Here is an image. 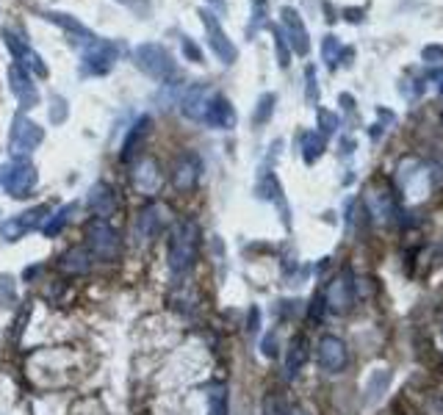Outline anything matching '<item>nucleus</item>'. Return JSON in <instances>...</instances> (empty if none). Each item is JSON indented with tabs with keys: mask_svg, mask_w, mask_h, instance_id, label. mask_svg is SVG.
Masks as SVG:
<instances>
[{
	"mask_svg": "<svg viewBox=\"0 0 443 415\" xmlns=\"http://www.w3.org/2000/svg\"><path fill=\"white\" fill-rule=\"evenodd\" d=\"M197 249H199V227H197V222H191V219L177 222L175 230H172V238H169V249H166L169 271L175 277H183L186 271H191V266L197 260Z\"/></svg>",
	"mask_w": 443,
	"mask_h": 415,
	"instance_id": "1",
	"label": "nucleus"
},
{
	"mask_svg": "<svg viewBox=\"0 0 443 415\" xmlns=\"http://www.w3.org/2000/svg\"><path fill=\"white\" fill-rule=\"evenodd\" d=\"M133 61H136V67H139L147 78H153V80H158V83H164V86H169L172 78L177 75V67H175L172 53H169L164 45H158V42H142V45L133 50Z\"/></svg>",
	"mask_w": 443,
	"mask_h": 415,
	"instance_id": "2",
	"label": "nucleus"
},
{
	"mask_svg": "<svg viewBox=\"0 0 443 415\" xmlns=\"http://www.w3.org/2000/svg\"><path fill=\"white\" fill-rule=\"evenodd\" d=\"M36 180H39V172L28 158H12L9 164L0 166V186L6 188L12 199L31 197L36 188Z\"/></svg>",
	"mask_w": 443,
	"mask_h": 415,
	"instance_id": "3",
	"label": "nucleus"
},
{
	"mask_svg": "<svg viewBox=\"0 0 443 415\" xmlns=\"http://www.w3.org/2000/svg\"><path fill=\"white\" fill-rule=\"evenodd\" d=\"M86 244H89L86 249L91 252V258H100V260H117L122 252L120 233L105 219H94L86 225Z\"/></svg>",
	"mask_w": 443,
	"mask_h": 415,
	"instance_id": "4",
	"label": "nucleus"
},
{
	"mask_svg": "<svg viewBox=\"0 0 443 415\" xmlns=\"http://www.w3.org/2000/svg\"><path fill=\"white\" fill-rule=\"evenodd\" d=\"M45 142V128H39L34 120H28L23 111L12 120L9 131V150L14 158H28L39 144Z\"/></svg>",
	"mask_w": 443,
	"mask_h": 415,
	"instance_id": "5",
	"label": "nucleus"
},
{
	"mask_svg": "<svg viewBox=\"0 0 443 415\" xmlns=\"http://www.w3.org/2000/svg\"><path fill=\"white\" fill-rule=\"evenodd\" d=\"M197 14H199V20H202V25H205V34H208V47L213 50V56H216L222 64H225V67L236 64L239 50H236V45H233V39L225 34V28H222L219 17H216L210 9H199Z\"/></svg>",
	"mask_w": 443,
	"mask_h": 415,
	"instance_id": "6",
	"label": "nucleus"
},
{
	"mask_svg": "<svg viewBox=\"0 0 443 415\" xmlns=\"http://www.w3.org/2000/svg\"><path fill=\"white\" fill-rule=\"evenodd\" d=\"M0 36H3V45L9 47V53L14 56V64L23 67L31 78H34V75H36V78H47V75H50L45 58H42L28 42H23L12 28H0Z\"/></svg>",
	"mask_w": 443,
	"mask_h": 415,
	"instance_id": "7",
	"label": "nucleus"
},
{
	"mask_svg": "<svg viewBox=\"0 0 443 415\" xmlns=\"http://www.w3.org/2000/svg\"><path fill=\"white\" fill-rule=\"evenodd\" d=\"M120 58V47L111 42V39H91L83 47V72L86 75H108L114 69Z\"/></svg>",
	"mask_w": 443,
	"mask_h": 415,
	"instance_id": "8",
	"label": "nucleus"
},
{
	"mask_svg": "<svg viewBox=\"0 0 443 415\" xmlns=\"http://www.w3.org/2000/svg\"><path fill=\"white\" fill-rule=\"evenodd\" d=\"M47 214H50L47 205L28 208V211H23V214H17V216H12V219H6L3 225H0V236H3L6 241H20L25 233H31V230H36L39 225H45Z\"/></svg>",
	"mask_w": 443,
	"mask_h": 415,
	"instance_id": "9",
	"label": "nucleus"
},
{
	"mask_svg": "<svg viewBox=\"0 0 443 415\" xmlns=\"http://www.w3.org/2000/svg\"><path fill=\"white\" fill-rule=\"evenodd\" d=\"M9 89H12V94H14V100L20 102V111L25 114V111H31V109H36L39 106V89H36V83H34V78L23 69V67H17L14 61L9 64Z\"/></svg>",
	"mask_w": 443,
	"mask_h": 415,
	"instance_id": "10",
	"label": "nucleus"
},
{
	"mask_svg": "<svg viewBox=\"0 0 443 415\" xmlns=\"http://www.w3.org/2000/svg\"><path fill=\"white\" fill-rule=\"evenodd\" d=\"M316 357H318V366L327 374H341L347 368V363H349V349L338 335H324L318 341Z\"/></svg>",
	"mask_w": 443,
	"mask_h": 415,
	"instance_id": "11",
	"label": "nucleus"
},
{
	"mask_svg": "<svg viewBox=\"0 0 443 415\" xmlns=\"http://www.w3.org/2000/svg\"><path fill=\"white\" fill-rule=\"evenodd\" d=\"M280 23H283V36H285L288 47L296 56H307L310 53V36H307V28H305L299 12L291 9V6H283L280 9Z\"/></svg>",
	"mask_w": 443,
	"mask_h": 415,
	"instance_id": "12",
	"label": "nucleus"
},
{
	"mask_svg": "<svg viewBox=\"0 0 443 415\" xmlns=\"http://www.w3.org/2000/svg\"><path fill=\"white\" fill-rule=\"evenodd\" d=\"M202 122L213 131H230L236 125V109L230 106L225 94H210L202 111Z\"/></svg>",
	"mask_w": 443,
	"mask_h": 415,
	"instance_id": "13",
	"label": "nucleus"
},
{
	"mask_svg": "<svg viewBox=\"0 0 443 415\" xmlns=\"http://www.w3.org/2000/svg\"><path fill=\"white\" fill-rule=\"evenodd\" d=\"M199 172H202L199 155L191 153V150H183L172 164V186L177 191H191L197 186V180H199Z\"/></svg>",
	"mask_w": 443,
	"mask_h": 415,
	"instance_id": "14",
	"label": "nucleus"
},
{
	"mask_svg": "<svg viewBox=\"0 0 443 415\" xmlns=\"http://www.w3.org/2000/svg\"><path fill=\"white\" fill-rule=\"evenodd\" d=\"M164 222H166V216H164V208H161V205H155V202L144 205L142 211H139V216H136V225H133L136 241H139V244L153 241V238L164 230Z\"/></svg>",
	"mask_w": 443,
	"mask_h": 415,
	"instance_id": "15",
	"label": "nucleus"
},
{
	"mask_svg": "<svg viewBox=\"0 0 443 415\" xmlns=\"http://www.w3.org/2000/svg\"><path fill=\"white\" fill-rule=\"evenodd\" d=\"M86 208L97 216V219H105V216H111L117 211V191L111 188L105 180H100V183H94L91 188H89V194H86Z\"/></svg>",
	"mask_w": 443,
	"mask_h": 415,
	"instance_id": "16",
	"label": "nucleus"
},
{
	"mask_svg": "<svg viewBox=\"0 0 443 415\" xmlns=\"http://www.w3.org/2000/svg\"><path fill=\"white\" fill-rule=\"evenodd\" d=\"M150 128H153V120H150L147 114L139 117V120L128 128L125 142H122V153H120V158H122L125 164H131V161L142 153V147H144V142H147V136H150Z\"/></svg>",
	"mask_w": 443,
	"mask_h": 415,
	"instance_id": "17",
	"label": "nucleus"
},
{
	"mask_svg": "<svg viewBox=\"0 0 443 415\" xmlns=\"http://www.w3.org/2000/svg\"><path fill=\"white\" fill-rule=\"evenodd\" d=\"M131 177H133V186H136L142 194H155V191L161 188V183H164V175H161V166H158L155 158H142V161L133 166Z\"/></svg>",
	"mask_w": 443,
	"mask_h": 415,
	"instance_id": "18",
	"label": "nucleus"
},
{
	"mask_svg": "<svg viewBox=\"0 0 443 415\" xmlns=\"http://www.w3.org/2000/svg\"><path fill=\"white\" fill-rule=\"evenodd\" d=\"M208 97H210V91H208L202 83L188 86V89L183 91L180 102H177L180 111H183V117H186V120H191V122H202V111H205Z\"/></svg>",
	"mask_w": 443,
	"mask_h": 415,
	"instance_id": "19",
	"label": "nucleus"
},
{
	"mask_svg": "<svg viewBox=\"0 0 443 415\" xmlns=\"http://www.w3.org/2000/svg\"><path fill=\"white\" fill-rule=\"evenodd\" d=\"M42 17L47 20V23H53V25H58L61 31H67L69 36H78L80 42H91L94 39V34L78 20V17H72V14H67V12H56V9H47V12H42Z\"/></svg>",
	"mask_w": 443,
	"mask_h": 415,
	"instance_id": "20",
	"label": "nucleus"
},
{
	"mask_svg": "<svg viewBox=\"0 0 443 415\" xmlns=\"http://www.w3.org/2000/svg\"><path fill=\"white\" fill-rule=\"evenodd\" d=\"M324 302H327L329 310H336V313H344V310L349 307V302H352V282H349L347 277L332 280V285H329Z\"/></svg>",
	"mask_w": 443,
	"mask_h": 415,
	"instance_id": "21",
	"label": "nucleus"
},
{
	"mask_svg": "<svg viewBox=\"0 0 443 415\" xmlns=\"http://www.w3.org/2000/svg\"><path fill=\"white\" fill-rule=\"evenodd\" d=\"M58 266L67 274H86L91 269V252L86 247H72V249H67L61 255V263Z\"/></svg>",
	"mask_w": 443,
	"mask_h": 415,
	"instance_id": "22",
	"label": "nucleus"
},
{
	"mask_svg": "<svg viewBox=\"0 0 443 415\" xmlns=\"http://www.w3.org/2000/svg\"><path fill=\"white\" fill-rule=\"evenodd\" d=\"M305 363H307V341H305L302 335H296V338L288 344V352H285V377L294 379V377L302 371Z\"/></svg>",
	"mask_w": 443,
	"mask_h": 415,
	"instance_id": "23",
	"label": "nucleus"
},
{
	"mask_svg": "<svg viewBox=\"0 0 443 415\" xmlns=\"http://www.w3.org/2000/svg\"><path fill=\"white\" fill-rule=\"evenodd\" d=\"M299 150H302V161L305 164H316L324 155V150H327V139L318 131H307L299 139Z\"/></svg>",
	"mask_w": 443,
	"mask_h": 415,
	"instance_id": "24",
	"label": "nucleus"
},
{
	"mask_svg": "<svg viewBox=\"0 0 443 415\" xmlns=\"http://www.w3.org/2000/svg\"><path fill=\"white\" fill-rule=\"evenodd\" d=\"M78 211V205L75 202H69V205H64V208H58V211H53L47 219H45V225H42V233L47 236V238H56L64 227H67V222H69V216Z\"/></svg>",
	"mask_w": 443,
	"mask_h": 415,
	"instance_id": "25",
	"label": "nucleus"
},
{
	"mask_svg": "<svg viewBox=\"0 0 443 415\" xmlns=\"http://www.w3.org/2000/svg\"><path fill=\"white\" fill-rule=\"evenodd\" d=\"M258 197L261 199H272V202H283V186H280V180L269 172V169H263V175H261V180H258Z\"/></svg>",
	"mask_w": 443,
	"mask_h": 415,
	"instance_id": "26",
	"label": "nucleus"
},
{
	"mask_svg": "<svg viewBox=\"0 0 443 415\" xmlns=\"http://www.w3.org/2000/svg\"><path fill=\"white\" fill-rule=\"evenodd\" d=\"M321 56H324V61H327L329 67H338V64H341L347 56H352V50H347V47L338 42V36H324Z\"/></svg>",
	"mask_w": 443,
	"mask_h": 415,
	"instance_id": "27",
	"label": "nucleus"
},
{
	"mask_svg": "<svg viewBox=\"0 0 443 415\" xmlns=\"http://www.w3.org/2000/svg\"><path fill=\"white\" fill-rule=\"evenodd\" d=\"M388 385H391V371H377V374H371V379H369V385H366V401H369V404L380 401V399L385 396Z\"/></svg>",
	"mask_w": 443,
	"mask_h": 415,
	"instance_id": "28",
	"label": "nucleus"
},
{
	"mask_svg": "<svg viewBox=\"0 0 443 415\" xmlns=\"http://www.w3.org/2000/svg\"><path fill=\"white\" fill-rule=\"evenodd\" d=\"M274 102H277V97H274L272 91H266V94L258 97V106H255V114H252V125H255V128H258V125H266V122L272 120V114H274Z\"/></svg>",
	"mask_w": 443,
	"mask_h": 415,
	"instance_id": "29",
	"label": "nucleus"
},
{
	"mask_svg": "<svg viewBox=\"0 0 443 415\" xmlns=\"http://www.w3.org/2000/svg\"><path fill=\"white\" fill-rule=\"evenodd\" d=\"M208 415H228V390H225V385H210Z\"/></svg>",
	"mask_w": 443,
	"mask_h": 415,
	"instance_id": "30",
	"label": "nucleus"
},
{
	"mask_svg": "<svg viewBox=\"0 0 443 415\" xmlns=\"http://www.w3.org/2000/svg\"><path fill=\"white\" fill-rule=\"evenodd\" d=\"M67 120H69V106H67V100L58 97V94H53V97H50V122H53V125H64Z\"/></svg>",
	"mask_w": 443,
	"mask_h": 415,
	"instance_id": "31",
	"label": "nucleus"
},
{
	"mask_svg": "<svg viewBox=\"0 0 443 415\" xmlns=\"http://www.w3.org/2000/svg\"><path fill=\"white\" fill-rule=\"evenodd\" d=\"M272 34H274V53H277V61H280V67H288V64H291V47H288V42H285V36H283L280 28H272Z\"/></svg>",
	"mask_w": 443,
	"mask_h": 415,
	"instance_id": "32",
	"label": "nucleus"
},
{
	"mask_svg": "<svg viewBox=\"0 0 443 415\" xmlns=\"http://www.w3.org/2000/svg\"><path fill=\"white\" fill-rule=\"evenodd\" d=\"M336 131H338V117L332 114V111H327V109H318V133L327 139Z\"/></svg>",
	"mask_w": 443,
	"mask_h": 415,
	"instance_id": "33",
	"label": "nucleus"
},
{
	"mask_svg": "<svg viewBox=\"0 0 443 415\" xmlns=\"http://www.w3.org/2000/svg\"><path fill=\"white\" fill-rule=\"evenodd\" d=\"M17 291H14V277L0 274V304H14Z\"/></svg>",
	"mask_w": 443,
	"mask_h": 415,
	"instance_id": "34",
	"label": "nucleus"
},
{
	"mask_svg": "<svg viewBox=\"0 0 443 415\" xmlns=\"http://www.w3.org/2000/svg\"><path fill=\"white\" fill-rule=\"evenodd\" d=\"M180 47H183V56H186L191 64H202V50L197 47V42H194V39L183 36V39H180Z\"/></svg>",
	"mask_w": 443,
	"mask_h": 415,
	"instance_id": "35",
	"label": "nucleus"
},
{
	"mask_svg": "<svg viewBox=\"0 0 443 415\" xmlns=\"http://www.w3.org/2000/svg\"><path fill=\"white\" fill-rule=\"evenodd\" d=\"M266 9H269L266 0H252V28H255V25H263Z\"/></svg>",
	"mask_w": 443,
	"mask_h": 415,
	"instance_id": "36",
	"label": "nucleus"
},
{
	"mask_svg": "<svg viewBox=\"0 0 443 415\" xmlns=\"http://www.w3.org/2000/svg\"><path fill=\"white\" fill-rule=\"evenodd\" d=\"M261 352H263L266 357H277V335H274V333H269V335L263 338V344H261Z\"/></svg>",
	"mask_w": 443,
	"mask_h": 415,
	"instance_id": "37",
	"label": "nucleus"
},
{
	"mask_svg": "<svg viewBox=\"0 0 443 415\" xmlns=\"http://www.w3.org/2000/svg\"><path fill=\"white\" fill-rule=\"evenodd\" d=\"M305 75H307V100H310V102H316V100H318V89H316V69H313V67H307V72H305Z\"/></svg>",
	"mask_w": 443,
	"mask_h": 415,
	"instance_id": "38",
	"label": "nucleus"
},
{
	"mask_svg": "<svg viewBox=\"0 0 443 415\" xmlns=\"http://www.w3.org/2000/svg\"><path fill=\"white\" fill-rule=\"evenodd\" d=\"M424 58L426 61H443V47H435V45L424 47Z\"/></svg>",
	"mask_w": 443,
	"mask_h": 415,
	"instance_id": "39",
	"label": "nucleus"
},
{
	"mask_svg": "<svg viewBox=\"0 0 443 415\" xmlns=\"http://www.w3.org/2000/svg\"><path fill=\"white\" fill-rule=\"evenodd\" d=\"M258 324H261V310H258V307H252V310H250V327H247V330H250V333H255V330H258Z\"/></svg>",
	"mask_w": 443,
	"mask_h": 415,
	"instance_id": "40",
	"label": "nucleus"
},
{
	"mask_svg": "<svg viewBox=\"0 0 443 415\" xmlns=\"http://www.w3.org/2000/svg\"><path fill=\"white\" fill-rule=\"evenodd\" d=\"M120 3H128L133 12H139V14H144L147 9H144V0H120Z\"/></svg>",
	"mask_w": 443,
	"mask_h": 415,
	"instance_id": "41",
	"label": "nucleus"
},
{
	"mask_svg": "<svg viewBox=\"0 0 443 415\" xmlns=\"http://www.w3.org/2000/svg\"><path fill=\"white\" fill-rule=\"evenodd\" d=\"M344 14H347V20H349V23H360V20H363V17H360V14H363L360 9H358V12H355V9H347Z\"/></svg>",
	"mask_w": 443,
	"mask_h": 415,
	"instance_id": "42",
	"label": "nucleus"
},
{
	"mask_svg": "<svg viewBox=\"0 0 443 415\" xmlns=\"http://www.w3.org/2000/svg\"><path fill=\"white\" fill-rule=\"evenodd\" d=\"M285 415H307V412H305L302 407H288V410H285Z\"/></svg>",
	"mask_w": 443,
	"mask_h": 415,
	"instance_id": "43",
	"label": "nucleus"
},
{
	"mask_svg": "<svg viewBox=\"0 0 443 415\" xmlns=\"http://www.w3.org/2000/svg\"><path fill=\"white\" fill-rule=\"evenodd\" d=\"M208 3H213L216 9H222V6H225V0H208Z\"/></svg>",
	"mask_w": 443,
	"mask_h": 415,
	"instance_id": "44",
	"label": "nucleus"
},
{
	"mask_svg": "<svg viewBox=\"0 0 443 415\" xmlns=\"http://www.w3.org/2000/svg\"><path fill=\"white\" fill-rule=\"evenodd\" d=\"M440 94H443V78H440Z\"/></svg>",
	"mask_w": 443,
	"mask_h": 415,
	"instance_id": "45",
	"label": "nucleus"
},
{
	"mask_svg": "<svg viewBox=\"0 0 443 415\" xmlns=\"http://www.w3.org/2000/svg\"><path fill=\"white\" fill-rule=\"evenodd\" d=\"M440 338H443V333H440Z\"/></svg>",
	"mask_w": 443,
	"mask_h": 415,
	"instance_id": "46",
	"label": "nucleus"
}]
</instances>
